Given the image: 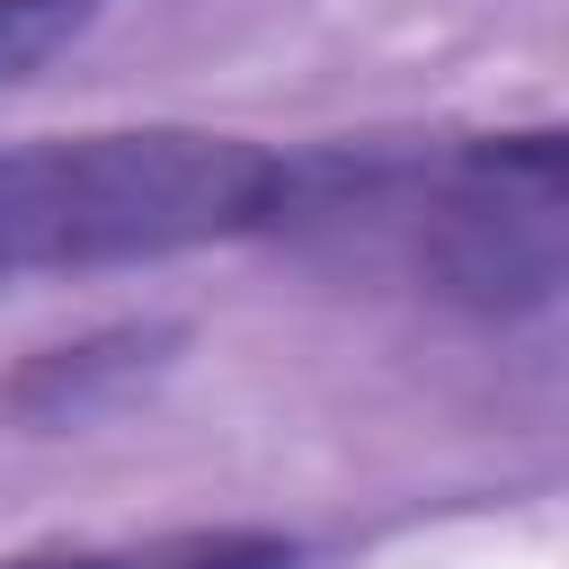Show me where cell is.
Wrapping results in <instances>:
<instances>
[{"label": "cell", "mask_w": 569, "mask_h": 569, "mask_svg": "<svg viewBox=\"0 0 569 569\" xmlns=\"http://www.w3.org/2000/svg\"><path fill=\"white\" fill-rule=\"evenodd\" d=\"M267 249L400 284L453 320L516 329L569 284V133H338L284 142Z\"/></svg>", "instance_id": "cell-1"}, {"label": "cell", "mask_w": 569, "mask_h": 569, "mask_svg": "<svg viewBox=\"0 0 569 569\" xmlns=\"http://www.w3.org/2000/svg\"><path fill=\"white\" fill-rule=\"evenodd\" d=\"M107 9H116V0H0V98L36 89L71 44L98 36Z\"/></svg>", "instance_id": "cell-5"}, {"label": "cell", "mask_w": 569, "mask_h": 569, "mask_svg": "<svg viewBox=\"0 0 569 569\" xmlns=\"http://www.w3.org/2000/svg\"><path fill=\"white\" fill-rule=\"evenodd\" d=\"M178 347H187L178 320H107V329H80L62 347H27L0 382V409L18 427H44V436L89 427V418L124 409L133 391H151L178 365Z\"/></svg>", "instance_id": "cell-3"}, {"label": "cell", "mask_w": 569, "mask_h": 569, "mask_svg": "<svg viewBox=\"0 0 569 569\" xmlns=\"http://www.w3.org/2000/svg\"><path fill=\"white\" fill-rule=\"evenodd\" d=\"M0 569H302V542L276 525H169L124 542H36Z\"/></svg>", "instance_id": "cell-4"}, {"label": "cell", "mask_w": 569, "mask_h": 569, "mask_svg": "<svg viewBox=\"0 0 569 569\" xmlns=\"http://www.w3.org/2000/svg\"><path fill=\"white\" fill-rule=\"evenodd\" d=\"M276 187L284 151L213 124H89L0 142V284L267 240Z\"/></svg>", "instance_id": "cell-2"}]
</instances>
